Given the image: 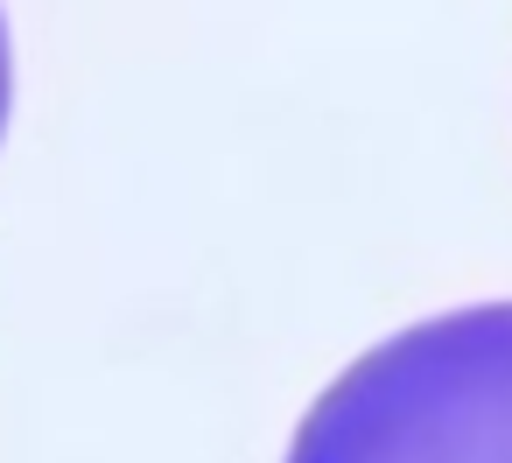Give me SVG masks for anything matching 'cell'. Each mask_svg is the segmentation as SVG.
<instances>
[{
	"label": "cell",
	"instance_id": "obj_1",
	"mask_svg": "<svg viewBox=\"0 0 512 463\" xmlns=\"http://www.w3.org/2000/svg\"><path fill=\"white\" fill-rule=\"evenodd\" d=\"M288 463H512V302L365 351L309 407Z\"/></svg>",
	"mask_w": 512,
	"mask_h": 463
},
{
	"label": "cell",
	"instance_id": "obj_2",
	"mask_svg": "<svg viewBox=\"0 0 512 463\" xmlns=\"http://www.w3.org/2000/svg\"><path fill=\"white\" fill-rule=\"evenodd\" d=\"M8 99H15V78H8V29H0V134H8Z\"/></svg>",
	"mask_w": 512,
	"mask_h": 463
}]
</instances>
